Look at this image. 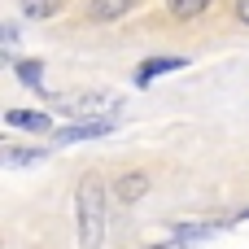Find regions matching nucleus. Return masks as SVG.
<instances>
[{"label":"nucleus","mask_w":249,"mask_h":249,"mask_svg":"<svg viewBox=\"0 0 249 249\" xmlns=\"http://www.w3.org/2000/svg\"><path fill=\"white\" fill-rule=\"evenodd\" d=\"M245 219H249V206H245V210H236V214H232V223H245Z\"/></svg>","instance_id":"obj_16"},{"label":"nucleus","mask_w":249,"mask_h":249,"mask_svg":"<svg viewBox=\"0 0 249 249\" xmlns=\"http://www.w3.org/2000/svg\"><path fill=\"white\" fill-rule=\"evenodd\" d=\"M61 9V0H22V13L26 18H53Z\"/></svg>","instance_id":"obj_12"},{"label":"nucleus","mask_w":249,"mask_h":249,"mask_svg":"<svg viewBox=\"0 0 249 249\" xmlns=\"http://www.w3.org/2000/svg\"><path fill=\"white\" fill-rule=\"evenodd\" d=\"M144 249H184V241H158V245H144Z\"/></svg>","instance_id":"obj_15"},{"label":"nucleus","mask_w":249,"mask_h":249,"mask_svg":"<svg viewBox=\"0 0 249 249\" xmlns=\"http://www.w3.org/2000/svg\"><path fill=\"white\" fill-rule=\"evenodd\" d=\"M9 66H13V74H18L26 88H35V96H48V92H44V61H39V57H13Z\"/></svg>","instance_id":"obj_6"},{"label":"nucleus","mask_w":249,"mask_h":249,"mask_svg":"<svg viewBox=\"0 0 249 249\" xmlns=\"http://www.w3.org/2000/svg\"><path fill=\"white\" fill-rule=\"evenodd\" d=\"M210 4H214V0H166L171 18H179V22H193V18H201Z\"/></svg>","instance_id":"obj_10"},{"label":"nucleus","mask_w":249,"mask_h":249,"mask_svg":"<svg viewBox=\"0 0 249 249\" xmlns=\"http://www.w3.org/2000/svg\"><path fill=\"white\" fill-rule=\"evenodd\" d=\"M232 9H236V18H241V22H245V26H249V0H236Z\"/></svg>","instance_id":"obj_14"},{"label":"nucleus","mask_w":249,"mask_h":249,"mask_svg":"<svg viewBox=\"0 0 249 249\" xmlns=\"http://www.w3.org/2000/svg\"><path fill=\"white\" fill-rule=\"evenodd\" d=\"M144 193H149V175H144V171H123V175L114 179V197H118L123 206H136Z\"/></svg>","instance_id":"obj_4"},{"label":"nucleus","mask_w":249,"mask_h":249,"mask_svg":"<svg viewBox=\"0 0 249 249\" xmlns=\"http://www.w3.org/2000/svg\"><path fill=\"white\" fill-rule=\"evenodd\" d=\"M18 44V22H4V48Z\"/></svg>","instance_id":"obj_13"},{"label":"nucleus","mask_w":249,"mask_h":249,"mask_svg":"<svg viewBox=\"0 0 249 249\" xmlns=\"http://www.w3.org/2000/svg\"><path fill=\"white\" fill-rule=\"evenodd\" d=\"M105 105H109V92H105V96H101V92H88L83 101H70V105H61V109H66V114H96V109H105Z\"/></svg>","instance_id":"obj_11"},{"label":"nucleus","mask_w":249,"mask_h":249,"mask_svg":"<svg viewBox=\"0 0 249 249\" xmlns=\"http://www.w3.org/2000/svg\"><path fill=\"white\" fill-rule=\"evenodd\" d=\"M74 223H79V249H105V179L96 171H88L74 188Z\"/></svg>","instance_id":"obj_1"},{"label":"nucleus","mask_w":249,"mask_h":249,"mask_svg":"<svg viewBox=\"0 0 249 249\" xmlns=\"http://www.w3.org/2000/svg\"><path fill=\"white\" fill-rule=\"evenodd\" d=\"M0 158H4L9 166H35V162L48 158V149H39V144H4Z\"/></svg>","instance_id":"obj_8"},{"label":"nucleus","mask_w":249,"mask_h":249,"mask_svg":"<svg viewBox=\"0 0 249 249\" xmlns=\"http://www.w3.org/2000/svg\"><path fill=\"white\" fill-rule=\"evenodd\" d=\"M114 131V118H83V123H66L61 131H53V144H83V140H101Z\"/></svg>","instance_id":"obj_3"},{"label":"nucleus","mask_w":249,"mask_h":249,"mask_svg":"<svg viewBox=\"0 0 249 249\" xmlns=\"http://www.w3.org/2000/svg\"><path fill=\"white\" fill-rule=\"evenodd\" d=\"M184 66H188V57H171V53H162V57H149V61L136 70V83H140V88H149L158 74H171V70H184Z\"/></svg>","instance_id":"obj_5"},{"label":"nucleus","mask_w":249,"mask_h":249,"mask_svg":"<svg viewBox=\"0 0 249 249\" xmlns=\"http://www.w3.org/2000/svg\"><path fill=\"white\" fill-rule=\"evenodd\" d=\"M228 228H236L232 214L228 219H171V236L175 241H210V236H219Z\"/></svg>","instance_id":"obj_2"},{"label":"nucleus","mask_w":249,"mask_h":249,"mask_svg":"<svg viewBox=\"0 0 249 249\" xmlns=\"http://www.w3.org/2000/svg\"><path fill=\"white\" fill-rule=\"evenodd\" d=\"M136 9V0H92L88 4V18L92 22H118V18H127Z\"/></svg>","instance_id":"obj_7"},{"label":"nucleus","mask_w":249,"mask_h":249,"mask_svg":"<svg viewBox=\"0 0 249 249\" xmlns=\"http://www.w3.org/2000/svg\"><path fill=\"white\" fill-rule=\"evenodd\" d=\"M4 123L9 127H26V131H53V118L39 114V109H9Z\"/></svg>","instance_id":"obj_9"}]
</instances>
